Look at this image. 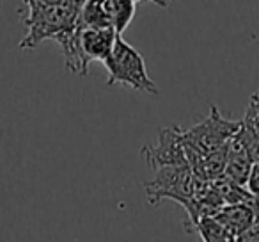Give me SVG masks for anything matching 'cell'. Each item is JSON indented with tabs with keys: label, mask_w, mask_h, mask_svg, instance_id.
Returning a JSON list of instances; mask_svg holds the SVG:
<instances>
[{
	"label": "cell",
	"mask_w": 259,
	"mask_h": 242,
	"mask_svg": "<svg viewBox=\"0 0 259 242\" xmlns=\"http://www.w3.org/2000/svg\"><path fill=\"white\" fill-rule=\"evenodd\" d=\"M238 137L241 139L243 146L247 148L252 162H257V160H259V135L241 123V127L238 128Z\"/></svg>",
	"instance_id": "cell-13"
},
{
	"label": "cell",
	"mask_w": 259,
	"mask_h": 242,
	"mask_svg": "<svg viewBox=\"0 0 259 242\" xmlns=\"http://www.w3.org/2000/svg\"><path fill=\"white\" fill-rule=\"evenodd\" d=\"M115 38L117 34L110 27L94 29V27H83L78 23V45L87 62L100 61L103 64L105 59L110 55Z\"/></svg>",
	"instance_id": "cell-7"
},
{
	"label": "cell",
	"mask_w": 259,
	"mask_h": 242,
	"mask_svg": "<svg viewBox=\"0 0 259 242\" xmlns=\"http://www.w3.org/2000/svg\"><path fill=\"white\" fill-rule=\"evenodd\" d=\"M252 167V159L248 155L247 148L243 146L241 139L238 137V132L227 143V155H226V169H224V178L236 185L245 187L248 173Z\"/></svg>",
	"instance_id": "cell-8"
},
{
	"label": "cell",
	"mask_w": 259,
	"mask_h": 242,
	"mask_svg": "<svg viewBox=\"0 0 259 242\" xmlns=\"http://www.w3.org/2000/svg\"><path fill=\"white\" fill-rule=\"evenodd\" d=\"M201 235L202 242H234V235H231L213 216H204L190 228Z\"/></svg>",
	"instance_id": "cell-10"
},
{
	"label": "cell",
	"mask_w": 259,
	"mask_h": 242,
	"mask_svg": "<svg viewBox=\"0 0 259 242\" xmlns=\"http://www.w3.org/2000/svg\"><path fill=\"white\" fill-rule=\"evenodd\" d=\"M146 196L151 205H158L162 199H172L185 205L190 199H201L209 187V182L195 177L190 167H160L153 182L144 184Z\"/></svg>",
	"instance_id": "cell-2"
},
{
	"label": "cell",
	"mask_w": 259,
	"mask_h": 242,
	"mask_svg": "<svg viewBox=\"0 0 259 242\" xmlns=\"http://www.w3.org/2000/svg\"><path fill=\"white\" fill-rule=\"evenodd\" d=\"M135 4H137L135 0H103V9L108 25L110 29H114L117 36H121L134 20L135 11H137Z\"/></svg>",
	"instance_id": "cell-9"
},
{
	"label": "cell",
	"mask_w": 259,
	"mask_h": 242,
	"mask_svg": "<svg viewBox=\"0 0 259 242\" xmlns=\"http://www.w3.org/2000/svg\"><path fill=\"white\" fill-rule=\"evenodd\" d=\"M241 123L259 135V91H255L250 96V100H248L247 111H245L243 121H241Z\"/></svg>",
	"instance_id": "cell-12"
},
{
	"label": "cell",
	"mask_w": 259,
	"mask_h": 242,
	"mask_svg": "<svg viewBox=\"0 0 259 242\" xmlns=\"http://www.w3.org/2000/svg\"><path fill=\"white\" fill-rule=\"evenodd\" d=\"M27 9L25 25L29 29L27 36L22 40L20 48H36L41 41L55 40L57 34L62 30L71 29L78 22V11L69 6H59V8H48L41 4L39 0H23Z\"/></svg>",
	"instance_id": "cell-3"
},
{
	"label": "cell",
	"mask_w": 259,
	"mask_h": 242,
	"mask_svg": "<svg viewBox=\"0 0 259 242\" xmlns=\"http://www.w3.org/2000/svg\"><path fill=\"white\" fill-rule=\"evenodd\" d=\"M234 242H259V221L248 226L247 230L240 231L234 237Z\"/></svg>",
	"instance_id": "cell-15"
},
{
	"label": "cell",
	"mask_w": 259,
	"mask_h": 242,
	"mask_svg": "<svg viewBox=\"0 0 259 242\" xmlns=\"http://www.w3.org/2000/svg\"><path fill=\"white\" fill-rule=\"evenodd\" d=\"M78 23L83 27H94V29L110 27L103 9V0H87L78 13Z\"/></svg>",
	"instance_id": "cell-11"
},
{
	"label": "cell",
	"mask_w": 259,
	"mask_h": 242,
	"mask_svg": "<svg viewBox=\"0 0 259 242\" xmlns=\"http://www.w3.org/2000/svg\"><path fill=\"white\" fill-rule=\"evenodd\" d=\"M135 2H139V0H135ZM151 2H155L160 8H169V4H170V0H151Z\"/></svg>",
	"instance_id": "cell-17"
},
{
	"label": "cell",
	"mask_w": 259,
	"mask_h": 242,
	"mask_svg": "<svg viewBox=\"0 0 259 242\" xmlns=\"http://www.w3.org/2000/svg\"><path fill=\"white\" fill-rule=\"evenodd\" d=\"M240 127L241 121H233V119L224 118L219 109L211 105L209 114L202 121L195 123L194 127L187 128V130L180 128V132L183 145L187 148L197 152L199 155H208L215 150L224 148Z\"/></svg>",
	"instance_id": "cell-4"
},
{
	"label": "cell",
	"mask_w": 259,
	"mask_h": 242,
	"mask_svg": "<svg viewBox=\"0 0 259 242\" xmlns=\"http://www.w3.org/2000/svg\"><path fill=\"white\" fill-rule=\"evenodd\" d=\"M247 191L250 192L252 196L259 198V160L257 162H252V167H250V173H248V178H247V184H245Z\"/></svg>",
	"instance_id": "cell-14"
},
{
	"label": "cell",
	"mask_w": 259,
	"mask_h": 242,
	"mask_svg": "<svg viewBox=\"0 0 259 242\" xmlns=\"http://www.w3.org/2000/svg\"><path fill=\"white\" fill-rule=\"evenodd\" d=\"M213 217L231 235L236 237L240 231L247 230L248 226H252V224L259 221V198L254 196V198L247 199V201L222 205L213 214Z\"/></svg>",
	"instance_id": "cell-6"
},
{
	"label": "cell",
	"mask_w": 259,
	"mask_h": 242,
	"mask_svg": "<svg viewBox=\"0 0 259 242\" xmlns=\"http://www.w3.org/2000/svg\"><path fill=\"white\" fill-rule=\"evenodd\" d=\"M142 159L148 162L151 169H160V167H187V155H185L183 139H181L180 127L163 128L160 130L158 143L156 145H146L141 150Z\"/></svg>",
	"instance_id": "cell-5"
},
{
	"label": "cell",
	"mask_w": 259,
	"mask_h": 242,
	"mask_svg": "<svg viewBox=\"0 0 259 242\" xmlns=\"http://www.w3.org/2000/svg\"><path fill=\"white\" fill-rule=\"evenodd\" d=\"M103 66L108 73V86L122 84V86H128L135 91H141V93L153 94V96L160 94L156 84L148 75L144 57L132 45L126 43L121 36L115 38L112 52L103 61Z\"/></svg>",
	"instance_id": "cell-1"
},
{
	"label": "cell",
	"mask_w": 259,
	"mask_h": 242,
	"mask_svg": "<svg viewBox=\"0 0 259 242\" xmlns=\"http://www.w3.org/2000/svg\"><path fill=\"white\" fill-rule=\"evenodd\" d=\"M41 4L48 6V8H59V6H66L68 0H39Z\"/></svg>",
	"instance_id": "cell-16"
}]
</instances>
